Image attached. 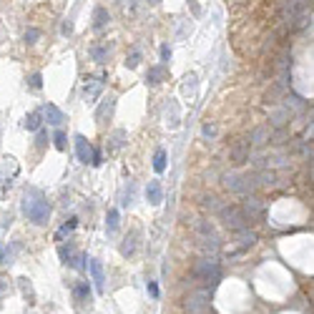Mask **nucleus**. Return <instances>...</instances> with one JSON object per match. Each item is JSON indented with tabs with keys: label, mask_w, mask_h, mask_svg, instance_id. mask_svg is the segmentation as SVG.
<instances>
[{
	"label": "nucleus",
	"mask_w": 314,
	"mask_h": 314,
	"mask_svg": "<svg viewBox=\"0 0 314 314\" xmlns=\"http://www.w3.org/2000/svg\"><path fill=\"white\" fill-rule=\"evenodd\" d=\"M23 214L28 216V221L43 226V224H48L51 204H48V199H46L41 191L31 189V191H26V196H23Z\"/></svg>",
	"instance_id": "obj_1"
},
{
	"label": "nucleus",
	"mask_w": 314,
	"mask_h": 314,
	"mask_svg": "<svg viewBox=\"0 0 314 314\" xmlns=\"http://www.w3.org/2000/svg\"><path fill=\"white\" fill-rule=\"evenodd\" d=\"M194 276L201 279V281L209 284V286H216V284L221 281V266H219L216 259H201V261L196 264V269H194Z\"/></svg>",
	"instance_id": "obj_2"
},
{
	"label": "nucleus",
	"mask_w": 314,
	"mask_h": 314,
	"mask_svg": "<svg viewBox=\"0 0 314 314\" xmlns=\"http://www.w3.org/2000/svg\"><path fill=\"white\" fill-rule=\"evenodd\" d=\"M219 214H221L224 224H226L231 231H241V229H246V226H249V219L244 216V211H241L239 206H221V209H219Z\"/></svg>",
	"instance_id": "obj_3"
},
{
	"label": "nucleus",
	"mask_w": 314,
	"mask_h": 314,
	"mask_svg": "<svg viewBox=\"0 0 314 314\" xmlns=\"http://www.w3.org/2000/svg\"><path fill=\"white\" fill-rule=\"evenodd\" d=\"M209 306H211V291L209 289H199V291L189 294V299H186L189 314H206Z\"/></svg>",
	"instance_id": "obj_4"
},
{
	"label": "nucleus",
	"mask_w": 314,
	"mask_h": 314,
	"mask_svg": "<svg viewBox=\"0 0 314 314\" xmlns=\"http://www.w3.org/2000/svg\"><path fill=\"white\" fill-rule=\"evenodd\" d=\"M103 76H91V78H86V83H83V98L86 101H96L98 96H101V91H103Z\"/></svg>",
	"instance_id": "obj_5"
},
{
	"label": "nucleus",
	"mask_w": 314,
	"mask_h": 314,
	"mask_svg": "<svg viewBox=\"0 0 314 314\" xmlns=\"http://www.w3.org/2000/svg\"><path fill=\"white\" fill-rule=\"evenodd\" d=\"M249 148H251V143L249 141H236L234 146H231V151H229V156H231V161L236 164V166H241V164H246L249 161Z\"/></svg>",
	"instance_id": "obj_6"
},
{
	"label": "nucleus",
	"mask_w": 314,
	"mask_h": 314,
	"mask_svg": "<svg viewBox=\"0 0 314 314\" xmlns=\"http://www.w3.org/2000/svg\"><path fill=\"white\" fill-rule=\"evenodd\" d=\"M76 153H78V161L81 164H91V159H93V146L88 143V138L86 136H76Z\"/></svg>",
	"instance_id": "obj_7"
},
{
	"label": "nucleus",
	"mask_w": 314,
	"mask_h": 314,
	"mask_svg": "<svg viewBox=\"0 0 314 314\" xmlns=\"http://www.w3.org/2000/svg\"><path fill=\"white\" fill-rule=\"evenodd\" d=\"M241 211H244V216H246L249 221H254V219H259V216L264 214V206H261V201H259L256 196H246Z\"/></svg>",
	"instance_id": "obj_8"
},
{
	"label": "nucleus",
	"mask_w": 314,
	"mask_h": 314,
	"mask_svg": "<svg viewBox=\"0 0 314 314\" xmlns=\"http://www.w3.org/2000/svg\"><path fill=\"white\" fill-rule=\"evenodd\" d=\"M88 269H91V276H93L96 291H103V286H106V274H103V264H101L98 259H88Z\"/></svg>",
	"instance_id": "obj_9"
},
{
	"label": "nucleus",
	"mask_w": 314,
	"mask_h": 314,
	"mask_svg": "<svg viewBox=\"0 0 314 314\" xmlns=\"http://www.w3.org/2000/svg\"><path fill=\"white\" fill-rule=\"evenodd\" d=\"M146 199H148L151 206H159V204L164 201V189H161L159 181H148V186H146Z\"/></svg>",
	"instance_id": "obj_10"
},
{
	"label": "nucleus",
	"mask_w": 314,
	"mask_h": 314,
	"mask_svg": "<svg viewBox=\"0 0 314 314\" xmlns=\"http://www.w3.org/2000/svg\"><path fill=\"white\" fill-rule=\"evenodd\" d=\"M236 234H239V239H236V241H239V249H236L234 254H241V251H246L249 246H254V244H256V234H254V231H249V226H246V229H241V231H236Z\"/></svg>",
	"instance_id": "obj_11"
},
{
	"label": "nucleus",
	"mask_w": 314,
	"mask_h": 314,
	"mask_svg": "<svg viewBox=\"0 0 314 314\" xmlns=\"http://www.w3.org/2000/svg\"><path fill=\"white\" fill-rule=\"evenodd\" d=\"M113 108H116V98H113V96H108V98H103V103H101V108L96 111V121H98V123H103L106 118H111V116H113Z\"/></svg>",
	"instance_id": "obj_12"
},
{
	"label": "nucleus",
	"mask_w": 314,
	"mask_h": 314,
	"mask_svg": "<svg viewBox=\"0 0 314 314\" xmlns=\"http://www.w3.org/2000/svg\"><path fill=\"white\" fill-rule=\"evenodd\" d=\"M43 116H46V121H48L51 126H61V123L66 121V116H63V111H61L58 106H53V103H48V106L43 108Z\"/></svg>",
	"instance_id": "obj_13"
},
{
	"label": "nucleus",
	"mask_w": 314,
	"mask_h": 314,
	"mask_svg": "<svg viewBox=\"0 0 314 314\" xmlns=\"http://www.w3.org/2000/svg\"><path fill=\"white\" fill-rule=\"evenodd\" d=\"M108 53H111V46H108V43H96V46H91V58H93L96 63H106V61H108Z\"/></svg>",
	"instance_id": "obj_14"
},
{
	"label": "nucleus",
	"mask_w": 314,
	"mask_h": 314,
	"mask_svg": "<svg viewBox=\"0 0 314 314\" xmlns=\"http://www.w3.org/2000/svg\"><path fill=\"white\" fill-rule=\"evenodd\" d=\"M73 294H76V299H78L81 304H88L93 291H91V284H88V281H78V284L73 286Z\"/></svg>",
	"instance_id": "obj_15"
},
{
	"label": "nucleus",
	"mask_w": 314,
	"mask_h": 314,
	"mask_svg": "<svg viewBox=\"0 0 314 314\" xmlns=\"http://www.w3.org/2000/svg\"><path fill=\"white\" fill-rule=\"evenodd\" d=\"M108 21H111V18H108V11H106V8H96V11H93V28H96V31H101Z\"/></svg>",
	"instance_id": "obj_16"
},
{
	"label": "nucleus",
	"mask_w": 314,
	"mask_h": 314,
	"mask_svg": "<svg viewBox=\"0 0 314 314\" xmlns=\"http://www.w3.org/2000/svg\"><path fill=\"white\" fill-rule=\"evenodd\" d=\"M76 226H78V219H76V216H73V219H68V221H66L58 231H56V241H63V239H66V236H68Z\"/></svg>",
	"instance_id": "obj_17"
},
{
	"label": "nucleus",
	"mask_w": 314,
	"mask_h": 314,
	"mask_svg": "<svg viewBox=\"0 0 314 314\" xmlns=\"http://www.w3.org/2000/svg\"><path fill=\"white\" fill-rule=\"evenodd\" d=\"M153 171L156 174H164L166 171V151L164 148H159V151H156V156H153Z\"/></svg>",
	"instance_id": "obj_18"
},
{
	"label": "nucleus",
	"mask_w": 314,
	"mask_h": 314,
	"mask_svg": "<svg viewBox=\"0 0 314 314\" xmlns=\"http://www.w3.org/2000/svg\"><path fill=\"white\" fill-rule=\"evenodd\" d=\"M23 126H26L28 131H38V128L43 126V121H41V113H38V111L28 113V116H26V121H23Z\"/></svg>",
	"instance_id": "obj_19"
},
{
	"label": "nucleus",
	"mask_w": 314,
	"mask_h": 314,
	"mask_svg": "<svg viewBox=\"0 0 314 314\" xmlns=\"http://www.w3.org/2000/svg\"><path fill=\"white\" fill-rule=\"evenodd\" d=\"M136 239H138V234L133 231V234H128L126 239H123V246H121V254L123 256H131L133 251H136Z\"/></svg>",
	"instance_id": "obj_20"
},
{
	"label": "nucleus",
	"mask_w": 314,
	"mask_h": 314,
	"mask_svg": "<svg viewBox=\"0 0 314 314\" xmlns=\"http://www.w3.org/2000/svg\"><path fill=\"white\" fill-rule=\"evenodd\" d=\"M164 76H166V68H164V66H153V68L148 71V78H146V81H148V83H161Z\"/></svg>",
	"instance_id": "obj_21"
},
{
	"label": "nucleus",
	"mask_w": 314,
	"mask_h": 314,
	"mask_svg": "<svg viewBox=\"0 0 314 314\" xmlns=\"http://www.w3.org/2000/svg\"><path fill=\"white\" fill-rule=\"evenodd\" d=\"M286 121H289V108H286V111H274V113H271V123H274L276 128H284Z\"/></svg>",
	"instance_id": "obj_22"
},
{
	"label": "nucleus",
	"mask_w": 314,
	"mask_h": 314,
	"mask_svg": "<svg viewBox=\"0 0 314 314\" xmlns=\"http://www.w3.org/2000/svg\"><path fill=\"white\" fill-rule=\"evenodd\" d=\"M106 226H108V234H113V231L118 229V211H116V209H108V214H106Z\"/></svg>",
	"instance_id": "obj_23"
},
{
	"label": "nucleus",
	"mask_w": 314,
	"mask_h": 314,
	"mask_svg": "<svg viewBox=\"0 0 314 314\" xmlns=\"http://www.w3.org/2000/svg\"><path fill=\"white\" fill-rule=\"evenodd\" d=\"M269 141V133L264 131V128H256L254 133H251V138H249V143H254V146H261V143H266Z\"/></svg>",
	"instance_id": "obj_24"
},
{
	"label": "nucleus",
	"mask_w": 314,
	"mask_h": 314,
	"mask_svg": "<svg viewBox=\"0 0 314 314\" xmlns=\"http://www.w3.org/2000/svg\"><path fill=\"white\" fill-rule=\"evenodd\" d=\"M123 138H126V131H116V133H111V143H108V148L111 151H116V148H121L123 146Z\"/></svg>",
	"instance_id": "obj_25"
},
{
	"label": "nucleus",
	"mask_w": 314,
	"mask_h": 314,
	"mask_svg": "<svg viewBox=\"0 0 314 314\" xmlns=\"http://www.w3.org/2000/svg\"><path fill=\"white\" fill-rule=\"evenodd\" d=\"M138 63H141V53H138V51H133V53L128 56V61H126V66H128V68H136Z\"/></svg>",
	"instance_id": "obj_26"
},
{
	"label": "nucleus",
	"mask_w": 314,
	"mask_h": 314,
	"mask_svg": "<svg viewBox=\"0 0 314 314\" xmlns=\"http://www.w3.org/2000/svg\"><path fill=\"white\" fill-rule=\"evenodd\" d=\"M53 141H56V148H66V133L63 131H56V136H53Z\"/></svg>",
	"instance_id": "obj_27"
},
{
	"label": "nucleus",
	"mask_w": 314,
	"mask_h": 314,
	"mask_svg": "<svg viewBox=\"0 0 314 314\" xmlns=\"http://www.w3.org/2000/svg\"><path fill=\"white\" fill-rule=\"evenodd\" d=\"M38 38H41V31H38V28H31V31H26V41H28V43H36Z\"/></svg>",
	"instance_id": "obj_28"
},
{
	"label": "nucleus",
	"mask_w": 314,
	"mask_h": 314,
	"mask_svg": "<svg viewBox=\"0 0 314 314\" xmlns=\"http://www.w3.org/2000/svg\"><path fill=\"white\" fill-rule=\"evenodd\" d=\"M41 86H43V78H41V73H33V76H31V88H33V91H38Z\"/></svg>",
	"instance_id": "obj_29"
},
{
	"label": "nucleus",
	"mask_w": 314,
	"mask_h": 314,
	"mask_svg": "<svg viewBox=\"0 0 314 314\" xmlns=\"http://www.w3.org/2000/svg\"><path fill=\"white\" fill-rule=\"evenodd\" d=\"M148 294L156 299V296H159V286H156V281H148Z\"/></svg>",
	"instance_id": "obj_30"
},
{
	"label": "nucleus",
	"mask_w": 314,
	"mask_h": 314,
	"mask_svg": "<svg viewBox=\"0 0 314 314\" xmlns=\"http://www.w3.org/2000/svg\"><path fill=\"white\" fill-rule=\"evenodd\" d=\"M161 58H164V61L171 58V48H169V46H161Z\"/></svg>",
	"instance_id": "obj_31"
},
{
	"label": "nucleus",
	"mask_w": 314,
	"mask_h": 314,
	"mask_svg": "<svg viewBox=\"0 0 314 314\" xmlns=\"http://www.w3.org/2000/svg\"><path fill=\"white\" fill-rule=\"evenodd\" d=\"M204 136H206V138L216 136V128H214V126H206V128H204Z\"/></svg>",
	"instance_id": "obj_32"
},
{
	"label": "nucleus",
	"mask_w": 314,
	"mask_h": 314,
	"mask_svg": "<svg viewBox=\"0 0 314 314\" xmlns=\"http://www.w3.org/2000/svg\"><path fill=\"white\" fill-rule=\"evenodd\" d=\"M43 146H46V136L41 133V136H38V148H43Z\"/></svg>",
	"instance_id": "obj_33"
},
{
	"label": "nucleus",
	"mask_w": 314,
	"mask_h": 314,
	"mask_svg": "<svg viewBox=\"0 0 314 314\" xmlns=\"http://www.w3.org/2000/svg\"><path fill=\"white\" fill-rule=\"evenodd\" d=\"M6 261V251H3V246H0V264Z\"/></svg>",
	"instance_id": "obj_34"
},
{
	"label": "nucleus",
	"mask_w": 314,
	"mask_h": 314,
	"mask_svg": "<svg viewBox=\"0 0 314 314\" xmlns=\"http://www.w3.org/2000/svg\"><path fill=\"white\" fill-rule=\"evenodd\" d=\"M151 3H159V0H151Z\"/></svg>",
	"instance_id": "obj_35"
}]
</instances>
